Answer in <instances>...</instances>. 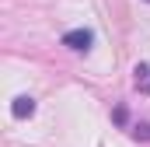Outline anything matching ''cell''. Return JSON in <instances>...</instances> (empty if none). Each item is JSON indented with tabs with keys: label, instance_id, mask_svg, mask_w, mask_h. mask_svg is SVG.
I'll return each instance as SVG.
<instances>
[{
	"label": "cell",
	"instance_id": "cell-4",
	"mask_svg": "<svg viewBox=\"0 0 150 147\" xmlns=\"http://www.w3.org/2000/svg\"><path fill=\"white\" fill-rule=\"evenodd\" d=\"M133 133H136V137H143V140H150V123H140Z\"/></svg>",
	"mask_w": 150,
	"mask_h": 147
},
{
	"label": "cell",
	"instance_id": "cell-2",
	"mask_svg": "<svg viewBox=\"0 0 150 147\" xmlns=\"http://www.w3.org/2000/svg\"><path fill=\"white\" fill-rule=\"evenodd\" d=\"M133 74H136V77H133L136 91H140V95H150V63H140Z\"/></svg>",
	"mask_w": 150,
	"mask_h": 147
},
{
	"label": "cell",
	"instance_id": "cell-3",
	"mask_svg": "<svg viewBox=\"0 0 150 147\" xmlns=\"http://www.w3.org/2000/svg\"><path fill=\"white\" fill-rule=\"evenodd\" d=\"M11 112H14V119H25V116H32V112H35V98H28V95L14 98V105H11Z\"/></svg>",
	"mask_w": 150,
	"mask_h": 147
},
{
	"label": "cell",
	"instance_id": "cell-1",
	"mask_svg": "<svg viewBox=\"0 0 150 147\" xmlns=\"http://www.w3.org/2000/svg\"><path fill=\"white\" fill-rule=\"evenodd\" d=\"M63 46L74 49V53H87V49L94 46V32H91V28H74V32L63 35Z\"/></svg>",
	"mask_w": 150,
	"mask_h": 147
}]
</instances>
